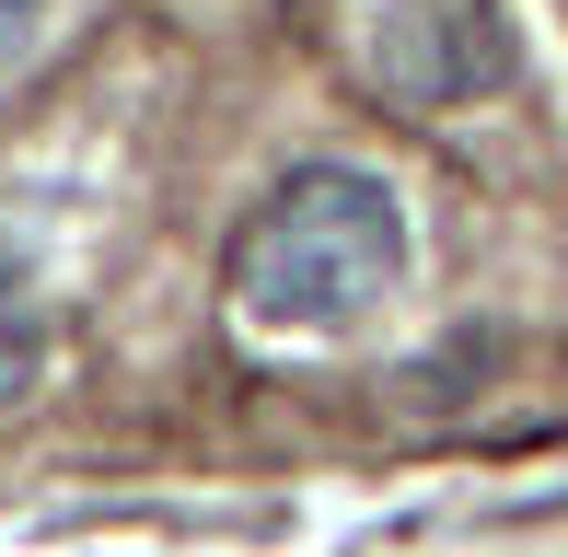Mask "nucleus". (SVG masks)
<instances>
[{
  "mask_svg": "<svg viewBox=\"0 0 568 557\" xmlns=\"http://www.w3.org/2000/svg\"><path fill=\"white\" fill-rule=\"evenodd\" d=\"M406 267V210L348 163H302L267 210L232 233V302L291 337H348Z\"/></svg>",
  "mask_w": 568,
  "mask_h": 557,
  "instance_id": "obj_1",
  "label": "nucleus"
},
{
  "mask_svg": "<svg viewBox=\"0 0 568 557\" xmlns=\"http://www.w3.org/2000/svg\"><path fill=\"white\" fill-rule=\"evenodd\" d=\"M372 59L406 105H464V93H487L510 70V36H499L487 0H406V12H383Z\"/></svg>",
  "mask_w": 568,
  "mask_h": 557,
  "instance_id": "obj_2",
  "label": "nucleus"
},
{
  "mask_svg": "<svg viewBox=\"0 0 568 557\" xmlns=\"http://www.w3.org/2000/svg\"><path fill=\"white\" fill-rule=\"evenodd\" d=\"M23 384H36V325H23L12 302H0V407H12Z\"/></svg>",
  "mask_w": 568,
  "mask_h": 557,
  "instance_id": "obj_3",
  "label": "nucleus"
},
{
  "mask_svg": "<svg viewBox=\"0 0 568 557\" xmlns=\"http://www.w3.org/2000/svg\"><path fill=\"white\" fill-rule=\"evenodd\" d=\"M36 23H47V0H0V70L36 47Z\"/></svg>",
  "mask_w": 568,
  "mask_h": 557,
  "instance_id": "obj_4",
  "label": "nucleus"
}]
</instances>
